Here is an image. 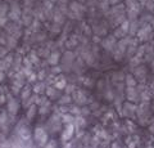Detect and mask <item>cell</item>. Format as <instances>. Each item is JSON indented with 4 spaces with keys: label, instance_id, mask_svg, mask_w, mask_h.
<instances>
[{
    "label": "cell",
    "instance_id": "cell-1",
    "mask_svg": "<svg viewBox=\"0 0 154 148\" xmlns=\"http://www.w3.org/2000/svg\"><path fill=\"white\" fill-rule=\"evenodd\" d=\"M35 140H36L40 146H44L45 143H46L48 135H46V131H45L42 128H37L36 130H35Z\"/></svg>",
    "mask_w": 154,
    "mask_h": 148
},
{
    "label": "cell",
    "instance_id": "cell-3",
    "mask_svg": "<svg viewBox=\"0 0 154 148\" xmlns=\"http://www.w3.org/2000/svg\"><path fill=\"white\" fill-rule=\"evenodd\" d=\"M0 126L3 129H7V115L3 113L2 117H0Z\"/></svg>",
    "mask_w": 154,
    "mask_h": 148
},
{
    "label": "cell",
    "instance_id": "cell-4",
    "mask_svg": "<svg viewBox=\"0 0 154 148\" xmlns=\"http://www.w3.org/2000/svg\"><path fill=\"white\" fill-rule=\"evenodd\" d=\"M3 77H4V76H3V72H2V71H0V81L3 80Z\"/></svg>",
    "mask_w": 154,
    "mask_h": 148
},
{
    "label": "cell",
    "instance_id": "cell-2",
    "mask_svg": "<svg viewBox=\"0 0 154 148\" xmlns=\"http://www.w3.org/2000/svg\"><path fill=\"white\" fill-rule=\"evenodd\" d=\"M67 128H68V131L66 130L64 134H63V139H64V140H66V139H69L71 135H72V133H73V128H72V125H68Z\"/></svg>",
    "mask_w": 154,
    "mask_h": 148
}]
</instances>
